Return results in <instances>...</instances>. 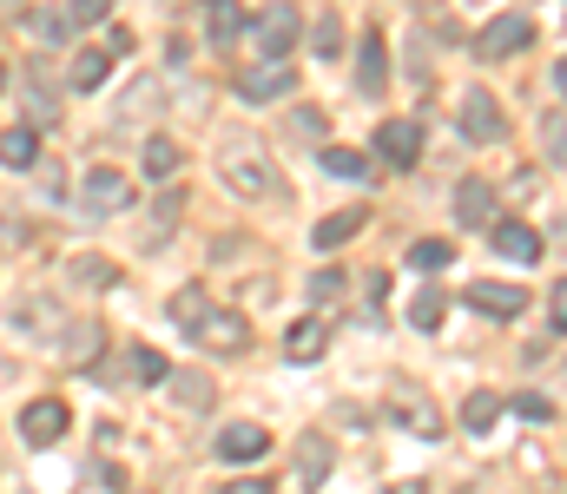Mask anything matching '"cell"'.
Wrapping results in <instances>:
<instances>
[{
	"mask_svg": "<svg viewBox=\"0 0 567 494\" xmlns=\"http://www.w3.org/2000/svg\"><path fill=\"white\" fill-rule=\"evenodd\" d=\"M238 33H244V7H238V0H211V40L231 46Z\"/></svg>",
	"mask_w": 567,
	"mask_h": 494,
	"instance_id": "25",
	"label": "cell"
},
{
	"mask_svg": "<svg viewBox=\"0 0 567 494\" xmlns=\"http://www.w3.org/2000/svg\"><path fill=\"white\" fill-rule=\"evenodd\" d=\"M350 297V271H317L310 277V304H344Z\"/></svg>",
	"mask_w": 567,
	"mask_h": 494,
	"instance_id": "31",
	"label": "cell"
},
{
	"mask_svg": "<svg viewBox=\"0 0 567 494\" xmlns=\"http://www.w3.org/2000/svg\"><path fill=\"white\" fill-rule=\"evenodd\" d=\"M218 178H225V191H238V198H251V205L277 198V165H271V152H264L251 132H231V139L218 145Z\"/></svg>",
	"mask_w": 567,
	"mask_h": 494,
	"instance_id": "1",
	"label": "cell"
},
{
	"mask_svg": "<svg viewBox=\"0 0 567 494\" xmlns=\"http://www.w3.org/2000/svg\"><path fill=\"white\" fill-rule=\"evenodd\" d=\"M324 172L330 178H370V158L350 152V145H324Z\"/></svg>",
	"mask_w": 567,
	"mask_h": 494,
	"instance_id": "27",
	"label": "cell"
},
{
	"mask_svg": "<svg viewBox=\"0 0 567 494\" xmlns=\"http://www.w3.org/2000/svg\"><path fill=\"white\" fill-rule=\"evenodd\" d=\"M297 86V66H291V53H264L258 66H244L238 73V99H251V106H264V99H284Z\"/></svg>",
	"mask_w": 567,
	"mask_h": 494,
	"instance_id": "4",
	"label": "cell"
},
{
	"mask_svg": "<svg viewBox=\"0 0 567 494\" xmlns=\"http://www.w3.org/2000/svg\"><path fill=\"white\" fill-rule=\"evenodd\" d=\"M73 284H86V290H112L119 284V264L112 257H73V271H66Z\"/></svg>",
	"mask_w": 567,
	"mask_h": 494,
	"instance_id": "21",
	"label": "cell"
},
{
	"mask_svg": "<svg viewBox=\"0 0 567 494\" xmlns=\"http://www.w3.org/2000/svg\"><path fill=\"white\" fill-rule=\"evenodd\" d=\"M555 330H567V277L555 284V297H548V337H555Z\"/></svg>",
	"mask_w": 567,
	"mask_h": 494,
	"instance_id": "37",
	"label": "cell"
},
{
	"mask_svg": "<svg viewBox=\"0 0 567 494\" xmlns=\"http://www.w3.org/2000/svg\"><path fill=\"white\" fill-rule=\"evenodd\" d=\"M66 429H73V416H66V403H53V396H40V403L20 409V436H26L33 449H53Z\"/></svg>",
	"mask_w": 567,
	"mask_h": 494,
	"instance_id": "9",
	"label": "cell"
},
{
	"mask_svg": "<svg viewBox=\"0 0 567 494\" xmlns=\"http://www.w3.org/2000/svg\"><path fill=\"white\" fill-rule=\"evenodd\" d=\"M377 158H383L390 172H410V165L423 158V125H416V119H383V132H377Z\"/></svg>",
	"mask_w": 567,
	"mask_h": 494,
	"instance_id": "7",
	"label": "cell"
},
{
	"mask_svg": "<svg viewBox=\"0 0 567 494\" xmlns=\"http://www.w3.org/2000/svg\"><path fill=\"white\" fill-rule=\"evenodd\" d=\"M535 40V20L528 13H502V20H489L482 33H476V53L482 59H509V53H522Z\"/></svg>",
	"mask_w": 567,
	"mask_h": 494,
	"instance_id": "6",
	"label": "cell"
},
{
	"mask_svg": "<svg viewBox=\"0 0 567 494\" xmlns=\"http://www.w3.org/2000/svg\"><path fill=\"white\" fill-rule=\"evenodd\" d=\"M291 132H297V139H324V112H317V106H297V112H291Z\"/></svg>",
	"mask_w": 567,
	"mask_h": 494,
	"instance_id": "34",
	"label": "cell"
},
{
	"mask_svg": "<svg viewBox=\"0 0 567 494\" xmlns=\"http://www.w3.org/2000/svg\"><path fill=\"white\" fill-rule=\"evenodd\" d=\"M456 224H476V231L495 224V185H489L482 172H469V178L456 185Z\"/></svg>",
	"mask_w": 567,
	"mask_h": 494,
	"instance_id": "10",
	"label": "cell"
},
{
	"mask_svg": "<svg viewBox=\"0 0 567 494\" xmlns=\"http://www.w3.org/2000/svg\"><path fill=\"white\" fill-rule=\"evenodd\" d=\"M410 264L416 271H449L456 264V244L449 238H423V244H410Z\"/></svg>",
	"mask_w": 567,
	"mask_h": 494,
	"instance_id": "28",
	"label": "cell"
},
{
	"mask_svg": "<svg viewBox=\"0 0 567 494\" xmlns=\"http://www.w3.org/2000/svg\"><path fill=\"white\" fill-rule=\"evenodd\" d=\"M363 224H370V211H330V218L310 231V244H317V251H337V244H350Z\"/></svg>",
	"mask_w": 567,
	"mask_h": 494,
	"instance_id": "17",
	"label": "cell"
},
{
	"mask_svg": "<svg viewBox=\"0 0 567 494\" xmlns=\"http://www.w3.org/2000/svg\"><path fill=\"white\" fill-rule=\"evenodd\" d=\"M330 350V330H324V317H297L291 330H284V356L291 363H317Z\"/></svg>",
	"mask_w": 567,
	"mask_h": 494,
	"instance_id": "15",
	"label": "cell"
},
{
	"mask_svg": "<svg viewBox=\"0 0 567 494\" xmlns=\"http://www.w3.org/2000/svg\"><path fill=\"white\" fill-rule=\"evenodd\" d=\"M165 383H172V396H178L185 409H198V416L218 403V389H211V376H205V370H178V376H165Z\"/></svg>",
	"mask_w": 567,
	"mask_h": 494,
	"instance_id": "18",
	"label": "cell"
},
{
	"mask_svg": "<svg viewBox=\"0 0 567 494\" xmlns=\"http://www.w3.org/2000/svg\"><path fill=\"white\" fill-rule=\"evenodd\" d=\"M264 455H271V436L258 422H231L218 436V462H264Z\"/></svg>",
	"mask_w": 567,
	"mask_h": 494,
	"instance_id": "13",
	"label": "cell"
},
{
	"mask_svg": "<svg viewBox=\"0 0 567 494\" xmlns=\"http://www.w3.org/2000/svg\"><path fill=\"white\" fill-rule=\"evenodd\" d=\"M132 376H139V383H165V376H172V363H165L159 350H132Z\"/></svg>",
	"mask_w": 567,
	"mask_h": 494,
	"instance_id": "33",
	"label": "cell"
},
{
	"mask_svg": "<svg viewBox=\"0 0 567 494\" xmlns=\"http://www.w3.org/2000/svg\"><path fill=\"white\" fill-rule=\"evenodd\" d=\"M192 337H198V343H211V350H244V343H251V330H244V317H238V310H205Z\"/></svg>",
	"mask_w": 567,
	"mask_h": 494,
	"instance_id": "12",
	"label": "cell"
},
{
	"mask_svg": "<svg viewBox=\"0 0 567 494\" xmlns=\"http://www.w3.org/2000/svg\"><path fill=\"white\" fill-rule=\"evenodd\" d=\"M469 310H476V317H502V323H509V317H522V310H528V290H515V284H476V290H469Z\"/></svg>",
	"mask_w": 567,
	"mask_h": 494,
	"instance_id": "11",
	"label": "cell"
},
{
	"mask_svg": "<svg viewBox=\"0 0 567 494\" xmlns=\"http://www.w3.org/2000/svg\"><path fill=\"white\" fill-rule=\"evenodd\" d=\"M26 125H53V92H46V73L40 66L26 73Z\"/></svg>",
	"mask_w": 567,
	"mask_h": 494,
	"instance_id": "26",
	"label": "cell"
},
{
	"mask_svg": "<svg viewBox=\"0 0 567 494\" xmlns=\"http://www.w3.org/2000/svg\"><path fill=\"white\" fill-rule=\"evenodd\" d=\"M515 416H522V422H548L555 403H548V396H515Z\"/></svg>",
	"mask_w": 567,
	"mask_h": 494,
	"instance_id": "36",
	"label": "cell"
},
{
	"mask_svg": "<svg viewBox=\"0 0 567 494\" xmlns=\"http://www.w3.org/2000/svg\"><path fill=\"white\" fill-rule=\"evenodd\" d=\"M297 475H304L310 488L330 475V442H324V436H304V442H297Z\"/></svg>",
	"mask_w": 567,
	"mask_h": 494,
	"instance_id": "24",
	"label": "cell"
},
{
	"mask_svg": "<svg viewBox=\"0 0 567 494\" xmlns=\"http://www.w3.org/2000/svg\"><path fill=\"white\" fill-rule=\"evenodd\" d=\"M106 7H112V0H66L73 26H99V20H106Z\"/></svg>",
	"mask_w": 567,
	"mask_h": 494,
	"instance_id": "35",
	"label": "cell"
},
{
	"mask_svg": "<svg viewBox=\"0 0 567 494\" xmlns=\"http://www.w3.org/2000/svg\"><path fill=\"white\" fill-rule=\"evenodd\" d=\"M251 33H258V46H264V53H291V46H297V33H304V13H297L291 0H271V7L251 20Z\"/></svg>",
	"mask_w": 567,
	"mask_h": 494,
	"instance_id": "5",
	"label": "cell"
},
{
	"mask_svg": "<svg viewBox=\"0 0 567 494\" xmlns=\"http://www.w3.org/2000/svg\"><path fill=\"white\" fill-rule=\"evenodd\" d=\"M33 26H40V33H46V40H66V20H59V13H46V7H40V13H33Z\"/></svg>",
	"mask_w": 567,
	"mask_h": 494,
	"instance_id": "39",
	"label": "cell"
},
{
	"mask_svg": "<svg viewBox=\"0 0 567 494\" xmlns=\"http://www.w3.org/2000/svg\"><path fill=\"white\" fill-rule=\"evenodd\" d=\"M416 7H443V0H416Z\"/></svg>",
	"mask_w": 567,
	"mask_h": 494,
	"instance_id": "42",
	"label": "cell"
},
{
	"mask_svg": "<svg viewBox=\"0 0 567 494\" xmlns=\"http://www.w3.org/2000/svg\"><path fill=\"white\" fill-rule=\"evenodd\" d=\"M495 422H502V403H495L489 389H476V396L462 403V429H469V436H489Z\"/></svg>",
	"mask_w": 567,
	"mask_h": 494,
	"instance_id": "23",
	"label": "cell"
},
{
	"mask_svg": "<svg viewBox=\"0 0 567 494\" xmlns=\"http://www.w3.org/2000/svg\"><path fill=\"white\" fill-rule=\"evenodd\" d=\"M79 211H86V218H119V211H132V178L112 172V165L86 172V178H79Z\"/></svg>",
	"mask_w": 567,
	"mask_h": 494,
	"instance_id": "3",
	"label": "cell"
},
{
	"mask_svg": "<svg viewBox=\"0 0 567 494\" xmlns=\"http://www.w3.org/2000/svg\"><path fill=\"white\" fill-rule=\"evenodd\" d=\"M443 317H449V297H443V284H423V290L410 297V323H416V330H436Z\"/></svg>",
	"mask_w": 567,
	"mask_h": 494,
	"instance_id": "19",
	"label": "cell"
},
{
	"mask_svg": "<svg viewBox=\"0 0 567 494\" xmlns=\"http://www.w3.org/2000/svg\"><path fill=\"white\" fill-rule=\"evenodd\" d=\"M555 79H561V92H567V59H561V66H555Z\"/></svg>",
	"mask_w": 567,
	"mask_h": 494,
	"instance_id": "41",
	"label": "cell"
},
{
	"mask_svg": "<svg viewBox=\"0 0 567 494\" xmlns=\"http://www.w3.org/2000/svg\"><path fill=\"white\" fill-rule=\"evenodd\" d=\"M567 145V112H548V152H561Z\"/></svg>",
	"mask_w": 567,
	"mask_h": 494,
	"instance_id": "40",
	"label": "cell"
},
{
	"mask_svg": "<svg viewBox=\"0 0 567 494\" xmlns=\"http://www.w3.org/2000/svg\"><path fill=\"white\" fill-rule=\"evenodd\" d=\"M489 244L509 264H535L542 257V231H528V224H489Z\"/></svg>",
	"mask_w": 567,
	"mask_h": 494,
	"instance_id": "14",
	"label": "cell"
},
{
	"mask_svg": "<svg viewBox=\"0 0 567 494\" xmlns=\"http://www.w3.org/2000/svg\"><path fill=\"white\" fill-rule=\"evenodd\" d=\"M0 92H7V66H0Z\"/></svg>",
	"mask_w": 567,
	"mask_h": 494,
	"instance_id": "43",
	"label": "cell"
},
{
	"mask_svg": "<svg viewBox=\"0 0 567 494\" xmlns=\"http://www.w3.org/2000/svg\"><path fill=\"white\" fill-rule=\"evenodd\" d=\"M337 46H344V26H337V13H330V20H324V26H317V53H324V59H330V53H337Z\"/></svg>",
	"mask_w": 567,
	"mask_h": 494,
	"instance_id": "38",
	"label": "cell"
},
{
	"mask_svg": "<svg viewBox=\"0 0 567 494\" xmlns=\"http://www.w3.org/2000/svg\"><path fill=\"white\" fill-rule=\"evenodd\" d=\"M502 132H509V119H502L495 92H489V86H476V92L462 99V139H476V145H495Z\"/></svg>",
	"mask_w": 567,
	"mask_h": 494,
	"instance_id": "8",
	"label": "cell"
},
{
	"mask_svg": "<svg viewBox=\"0 0 567 494\" xmlns=\"http://www.w3.org/2000/svg\"><path fill=\"white\" fill-rule=\"evenodd\" d=\"M59 350H66V363H92L99 356V323H73V337Z\"/></svg>",
	"mask_w": 567,
	"mask_h": 494,
	"instance_id": "32",
	"label": "cell"
},
{
	"mask_svg": "<svg viewBox=\"0 0 567 494\" xmlns=\"http://www.w3.org/2000/svg\"><path fill=\"white\" fill-rule=\"evenodd\" d=\"M106 53H73V92H92V86H106Z\"/></svg>",
	"mask_w": 567,
	"mask_h": 494,
	"instance_id": "29",
	"label": "cell"
},
{
	"mask_svg": "<svg viewBox=\"0 0 567 494\" xmlns=\"http://www.w3.org/2000/svg\"><path fill=\"white\" fill-rule=\"evenodd\" d=\"M357 79H363V92H383V79H390V66H383V40H377V33L363 40V73H357Z\"/></svg>",
	"mask_w": 567,
	"mask_h": 494,
	"instance_id": "30",
	"label": "cell"
},
{
	"mask_svg": "<svg viewBox=\"0 0 567 494\" xmlns=\"http://www.w3.org/2000/svg\"><path fill=\"white\" fill-rule=\"evenodd\" d=\"M390 422L403 429V436H416V442H443V409L429 403V389L423 383H410V376H390Z\"/></svg>",
	"mask_w": 567,
	"mask_h": 494,
	"instance_id": "2",
	"label": "cell"
},
{
	"mask_svg": "<svg viewBox=\"0 0 567 494\" xmlns=\"http://www.w3.org/2000/svg\"><path fill=\"white\" fill-rule=\"evenodd\" d=\"M33 158H40V125H7L0 132V165L7 172H26Z\"/></svg>",
	"mask_w": 567,
	"mask_h": 494,
	"instance_id": "16",
	"label": "cell"
},
{
	"mask_svg": "<svg viewBox=\"0 0 567 494\" xmlns=\"http://www.w3.org/2000/svg\"><path fill=\"white\" fill-rule=\"evenodd\" d=\"M139 165H145V178L172 185V172H178V145H172V139L159 132V139H145V158H139Z\"/></svg>",
	"mask_w": 567,
	"mask_h": 494,
	"instance_id": "20",
	"label": "cell"
},
{
	"mask_svg": "<svg viewBox=\"0 0 567 494\" xmlns=\"http://www.w3.org/2000/svg\"><path fill=\"white\" fill-rule=\"evenodd\" d=\"M205 310H211V297H205V284H185V290L172 297V323H178L185 337L198 330V317H205Z\"/></svg>",
	"mask_w": 567,
	"mask_h": 494,
	"instance_id": "22",
	"label": "cell"
}]
</instances>
